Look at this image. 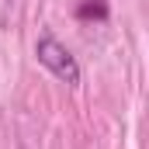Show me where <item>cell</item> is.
Returning <instances> with one entry per match:
<instances>
[{
  "label": "cell",
  "mask_w": 149,
  "mask_h": 149,
  "mask_svg": "<svg viewBox=\"0 0 149 149\" xmlns=\"http://www.w3.org/2000/svg\"><path fill=\"white\" fill-rule=\"evenodd\" d=\"M35 59L56 76V80H63L66 87H80V63H76V56L52 35V31H42V35L35 38Z\"/></svg>",
  "instance_id": "6da1fadb"
},
{
  "label": "cell",
  "mask_w": 149,
  "mask_h": 149,
  "mask_svg": "<svg viewBox=\"0 0 149 149\" xmlns=\"http://www.w3.org/2000/svg\"><path fill=\"white\" fill-rule=\"evenodd\" d=\"M76 17H80V21H108V17H111V7H108L104 0H83V3L76 7Z\"/></svg>",
  "instance_id": "7a4b0ae2"
}]
</instances>
